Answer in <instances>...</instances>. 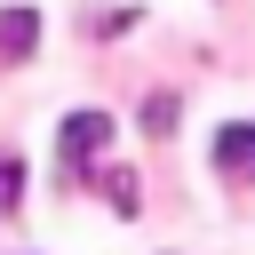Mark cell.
Wrapping results in <instances>:
<instances>
[{
  "mask_svg": "<svg viewBox=\"0 0 255 255\" xmlns=\"http://www.w3.org/2000/svg\"><path fill=\"white\" fill-rule=\"evenodd\" d=\"M112 143V120L104 112H72L64 128H56V175L64 183H88V159Z\"/></svg>",
  "mask_w": 255,
  "mask_h": 255,
  "instance_id": "1",
  "label": "cell"
},
{
  "mask_svg": "<svg viewBox=\"0 0 255 255\" xmlns=\"http://www.w3.org/2000/svg\"><path fill=\"white\" fill-rule=\"evenodd\" d=\"M215 175H239V183H255V120H231V128H215Z\"/></svg>",
  "mask_w": 255,
  "mask_h": 255,
  "instance_id": "2",
  "label": "cell"
},
{
  "mask_svg": "<svg viewBox=\"0 0 255 255\" xmlns=\"http://www.w3.org/2000/svg\"><path fill=\"white\" fill-rule=\"evenodd\" d=\"M32 48H40V16L32 8H8L0 16V64H24Z\"/></svg>",
  "mask_w": 255,
  "mask_h": 255,
  "instance_id": "3",
  "label": "cell"
},
{
  "mask_svg": "<svg viewBox=\"0 0 255 255\" xmlns=\"http://www.w3.org/2000/svg\"><path fill=\"white\" fill-rule=\"evenodd\" d=\"M167 128H175V96H151L143 104V135H167Z\"/></svg>",
  "mask_w": 255,
  "mask_h": 255,
  "instance_id": "4",
  "label": "cell"
},
{
  "mask_svg": "<svg viewBox=\"0 0 255 255\" xmlns=\"http://www.w3.org/2000/svg\"><path fill=\"white\" fill-rule=\"evenodd\" d=\"M24 199V159H0V215Z\"/></svg>",
  "mask_w": 255,
  "mask_h": 255,
  "instance_id": "5",
  "label": "cell"
},
{
  "mask_svg": "<svg viewBox=\"0 0 255 255\" xmlns=\"http://www.w3.org/2000/svg\"><path fill=\"white\" fill-rule=\"evenodd\" d=\"M104 199H112V207H120V215H135V207H143V199H135V183H128V175H104Z\"/></svg>",
  "mask_w": 255,
  "mask_h": 255,
  "instance_id": "6",
  "label": "cell"
}]
</instances>
